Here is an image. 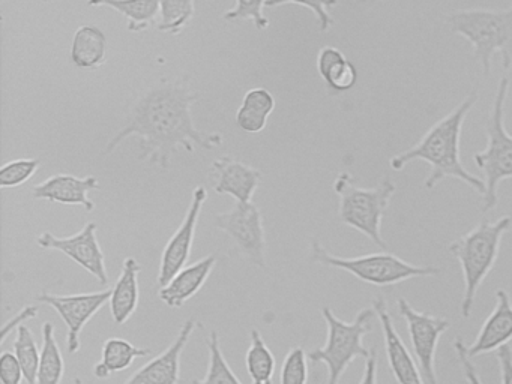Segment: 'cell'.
<instances>
[{
  "instance_id": "1",
  "label": "cell",
  "mask_w": 512,
  "mask_h": 384,
  "mask_svg": "<svg viewBox=\"0 0 512 384\" xmlns=\"http://www.w3.org/2000/svg\"><path fill=\"white\" fill-rule=\"evenodd\" d=\"M199 98L187 77L155 84L134 102L124 128L107 143V155L134 137L139 140L140 161L167 170L179 149L190 153L196 152V147L217 149L223 144V135L205 134L194 126L191 108Z\"/></svg>"
},
{
  "instance_id": "2",
  "label": "cell",
  "mask_w": 512,
  "mask_h": 384,
  "mask_svg": "<svg viewBox=\"0 0 512 384\" xmlns=\"http://www.w3.org/2000/svg\"><path fill=\"white\" fill-rule=\"evenodd\" d=\"M478 98V92L472 90L451 113L434 123L415 146L395 155L389 161L392 170L401 171L410 162L421 159L431 167L430 174L424 182L425 188L434 189L437 183L442 182L446 177H455L484 197V180L467 171L460 158L464 120L470 110L475 107Z\"/></svg>"
},
{
  "instance_id": "3",
  "label": "cell",
  "mask_w": 512,
  "mask_h": 384,
  "mask_svg": "<svg viewBox=\"0 0 512 384\" xmlns=\"http://www.w3.org/2000/svg\"><path fill=\"white\" fill-rule=\"evenodd\" d=\"M445 20L452 33L470 42L485 77L490 75L491 59L497 53L508 74L512 68V5L506 9H460L446 15Z\"/></svg>"
},
{
  "instance_id": "4",
  "label": "cell",
  "mask_w": 512,
  "mask_h": 384,
  "mask_svg": "<svg viewBox=\"0 0 512 384\" xmlns=\"http://www.w3.org/2000/svg\"><path fill=\"white\" fill-rule=\"evenodd\" d=\"M511 216H502L496 222L482 219L469 233L449 246V252L460 263L464 279L461 317L469 318L475 305L476 293L499 257L503 236L511 230Z\"/></svg>"
},
{
  "instance_id": "5",
  "label": "cell",
  "mask_w": 512,
  "mask_h": 384,
  "mask_svg": "<svg viewBox=\"0 0 512 384\" xmlns=\"http://www.w3.org/2000/svg\"><path fill=\"white\" fill-rule=\"evenodd\" d=\"M334 191L340 198L338 216L341 222L367 236L379 248L388 249L382 236V219L397 191L391 177L386 174L374 188H362L353 182L347 171H343L335 179Z\"/></svg>"
},
{
  "instance_id": "6",
  "label": "cell",
  "mask_w": 512,
  "mask_h": 384,
  "mask_svg": "<svg viewBox=\"0 0 512 384\" xmlns=\"http://www.w3.org/2000/svg\"><path fill=\"white\" fill-rule=\"evenodd\" d=\"M322 315L328 327L326 344L311 350L308 360L325 363L328 368L326 384H340L341 377L353 360L370 357L371 350L365 347L364 338L373 330L376 311L373 308L361 309L350 323L338 318L328 306L322 308Z\"/></svg>"
},
{
  "instance_id": "7",
  "label": "cell",
  "mask_w": 512,
  "mask_h": 384,
  "mask_svg": "<svg viewBox=\"0 0 512 384\" xmlns=\"http://www.w3.org/2000/svg\"><path fill=\"white\" fill-rule=\"evenodd\" d=\"M509 77L503 74L497 86L494 96L493 107L490 117L485 123L487 132V147L482 152L473 155V162L478 165L479 170L484 173L485 194L482 212H490L499 203L500 182L505 179H512V135L505 129V101L508 96Z\"/></svg>"
},
{
  "instance_id": "8",
  "label": "cell",
  "mask_w": 512,
  "mask_h": 384,
  "mask_svg": "<svg viewBox=\"0 0 512 384\" xmlns=\"http://www.w3.org/2000/svg\"><path fill=\"white\" fill-rule=\"evenodd\" d=\"M311 261L323 264V266L335 267L346 270L355 278L376 285V287H391L412 278L422 276H437L440 269L431 266H416V264L404 261L403 258L391 254V252H379V254L361 255V257H337L326 251L319 240L311 242Z\"/></svg>"
},
{
  "instance_id": "9",
  "label": "cell",
  "mask_w": 512,
  "mask_h": 384,
  "mask_svg": "<svg viewBox=\"0 0 512 384\" xmlns=\"http://www.w3.org/2000/svg\"><path fill=\"white\" fill-rule=\"evenodd\" d=\"M215 227L235 242L241 254L259 269L266 267V234L262 212L248 201L238 203L229 212L218 213Z\"/></svg>"
},
{
  "instance_id": "10",
  "label": "cell",
  "mask_w": 512,
  "mask_h": 384,
  "mask_svg": "<svg viewBox=\"0 0 512 384\" xmlns=\"http://www.w3.org/2000/svg\"><path fill=\"white\" fill-rule=\"evenodd\" d=\"M397 308L401 317L406 320L413 354L418 360L425 384H437V345L440 336L449 329L451 323L446 318L416 311L406 299H398Z\"/></svg>"
},
{
  "instance_id": "11",
  "label": "cell",
  "mask_w": 512,
  "mask_h": 384,
  "mask_svg": "<svg viewBox=\"0 0 512 384\" xmlns=\"http://www.w3.org/2000/svg\"><path fill=\"white\" fill-rule=\"evenodd\" d=\"M112 288L109 290L95 291V293L82 294H38L37 302L52 306L59 317L67 324V347L71 354L80 350V335L86 324L97 315V312L110 302Z\"/></svg>"
},
{
  "instance_id": "12",
  "label": "cell",
  "mask_w": 512,
  "mask_h": 384,
  "mask_svg": "<svg viewBox=\"0 0 512 384\" xmlns=\"http://www.w3.org/2000/svg\"><path fill=\"white\" fill-rule=\"evenodd\" d=\"M97 228L95 222H88L79 233L68 237H58L46 231L37 237V243L41 248L53 249L67 255L95 276L101 285H107L109 275H107L106 255L98 242Z\"/></svg>"
},
{
  "instance_id": "13",
  "label": "cell",
  "mask_w": 512,
  "mask_h": 384,
  "mask_svg": "<svg viewBox=\"0 0 512 384\" xmlns=\"http://www.w3.org/2000/svg\"><path fill=\"white\" fill-rule=\"evenodd\" d=\"M208 200V192L205 186H197L193 191L190 206L185 213L184 221L178 230L170 237L161 254L160 270H158V285H166L176 273L181 272L190 260L193 251L194 236H196L197 224L203 204Z\"/></svg>"
},
{
  "instance_id": "14",
  "label": "cell",
  "mask_w": 512,
  "mask_h": 384,
  "mask_svg": "<svg viewBox=\"0 0 512 384\" xmlns=\"http://www.w3.org/2000/svg\"><path fill=\"white\" fill-rule=\"evenodd\" d=\"M373 309L382 326L383 341H385L386 359L389 369L398 384H425L421 368L416 365L415 357L410 354L409 348L401 339L400 333L395 329L391 312L383 297L373 300Z\"/></svg>"
},
{
  "instance_id": "15",
  "label": "cell",
  "mask_w": 512,
  "mask_h": 384,
  "mask_svg": "<svg viewBox=\"0 0 512 384\" xmlns=\"http://www.w3.org/2000/svg\"><path fill=\"white\" fill-rule=\"evenodd\" d=\"M196 327L197 321L188 318L172 345L137 369L124 384H179L182 351L187 347Z\"/></svg>"
},
{
  "instance_id": "16",
  "label": "cell",
  "mask_w": 512,
  "mask_h": 384,
  "mask_svg": "<svg viewBox=\"0 0 512 384\" xmlns=\"http://www.w3.org/2000/svg\"><path fill=\"white\" fill-rule=\"evenodd\" d=\"M209 180L217 194L230 195L238 203H248L253 201L262 182V171L232 156H223L212 162Z\"/></svg>"
},
{
  "instance_id": "17",
  "label": "cell",
  "mask_w": 512,
  "mask_h": 384,
  "mask_svg": "<svg viewBox=\"0 0 512 384\" xmlns=\"http://www.w3.org/2000/svg\"><path fill=\"white\" fill-rule=\"evenodd\" d=\"M101 188L100 180L95 176L77 177L73 174H55L32 188V195L38 200L50 203L80 206L86 212L95 209L94 201L89 198L92 191Z\"/></svg>"
},
{
  "instance_id": "18",
  "label": "cell",
  "mask_w": 512,
  "mask_h": 384,
  "mask_svg": "<svg viewBox=\"0 0 512 384\" xmlns=\"http://www.w3.org/2000/svg\"><path fill=\"white\" fill-rule=\"evenodd\" d=\"M496 306L485 318L473 344L464 345L470 359L481 354L493 353L512 341V302L505 290H497Z\"/></svg>"
},
{
  "instance_id": "19",
  "label": "cell",
  "mask_w": 512,
  "mask_h": 384,
  "mask_svg": "<svg viewBox=\"0 0 512 384\" xmlns=\"http://www.w3.org/2000/svg\"><path fill=\"white\" fill-rule=\"evenodd\" d=\"M217 264L215 255L200 258L196 263L188 264L176 273L166 285L160 287L158 296L170 308H181L191 297L199 293Z\"/></svg>"
},
{
  "instance_id": "20",
  "label": "cell",
  "mask_w": 512,
  "mask_h": 384,
  "mask_svg": "<svg viewBox=\"0 0 512 384\" xmlns=\"http://www.w3.org/2000/svg\"><path fill=\"white\" fill-rule=\"evenodd\" d=\"M142 270L136 258H125L121 276L112 288L110 312L116 324H125L139 306V273Z\"/></svg>"
},
{
  "instance_id": "21",
  "label": "cell",
  "mask_w": 512,
  "mask_h": 384,
  "mask_svg": "<svg viewBox=\"0 0 512 384\" xmlns=\"http://www.w3.org/2000/svg\"><path fill=\"white\" fill-rule=\"evenodd\" d=\"M317 71L332 93L349 92L358 81V69L337 47L326 45L317 54Z\"/></svg>"
},
{
  "instance_id": "22",
  "label": "cell",
  "mask_w": 512,
  "mask_h": 384,
  "mask_svg": "<svg viewBox=\"0 0 512 384\" xmlns=\"http://www.w3.org/2000/svg\"><path fill=\"white\" fill-rule=\"evenodd\" d=\"M107 36L94 24H83L74 33L71 60L80 69H97L106 63Z\"/></svg>"
},
{
  "instance_id": "23",
  "label": "cell",
  "mask_w": 512,
  "mask_h": 384,
  "mask_svg": "<svg viewBox=\"0 0 512 384\" xmlns=\"http://www.w3.org/2000/svg\"><path fill=\"white\" fill-rule=\"evenodd\" d=\"M89 6H109L128 21L130 32H143L155 24L160 14V0H88Z\"/></svg>"
},
{
  "instance_id": "24",
  "label": "cell",
  "mask_w": 512,
  "mask_h": 384,
  "mask_svg": "<svg viewBox=\"0 0 512 384\" xmlns=\"http://www.w3.org/2000/svg\"><path fill=\"white\" fill-rule=\"evenodd\" d=\"M65 360L55 336L52 323L43 324V348L38 366L37 384H61L64 380Z\"/></svg>"
},
{
  "instance_id": "25",
  "label": "cell",
  "mask_w": 512,
  "mask_h": 384,
  "mask_svg": "<svg viewBox=\"0 0 512 384\" xmlns=\"http://www.w3.org/2000/svg\"><path fill=\"white\" fill-rule=\"evenodd\" d=\"M248 375L253 384H272L275 372V356L257 329L250 332V348L245 356Z\"/></svg>"
},
{
  "instance_id": "26",
  "label": "cell",
  "mask_w": 512,
  "mask_h": 384,
  "mask_svg": "<svg viewBox=\"0 0 512 384\" xmlns=\"http://www.w3.org/2000/svg\"><path fill=\"white\" fill-rule=\"evenodd\" d=\"M151 348L136 347L127 339L109 338L103 344L101 363L109 369L110 374L122 372L133 365L139 357L151 356Z\"/></svg>"
},
{
  "instance_id": "27",
  "label": "cell",
  "mask_w": 512,
  "mask_h": 384,
  "mask_svg": "<svg viewBox=\"0 0 512 384\" xmlns=\"http://www.w3.org/2000/svg\"><path fill=\"white\" fill-rule=\"evenodd\" d=\"M206 345L209 348L208 372H206L205 378L193 380L191 384H242L221 351L220 336H218L217 330H212Z\"/></svg>"
},
{
  "instance_id": "28",
  "label": "cell",
  "mask_w": 512,
  "mask_h": 384,
  "mask_svg": "<svg viewBox=\"0 0 512 384\" xmlns=\"http://www.w3.org/2000/svg\"><path fill=\"white\" fill-rule=\"evenodd\" d=\"M14 354L22 365L23 374H25V380L28 381V384H37L41 351L38 348L34 333L26 326V323L17 329Z\"/></svg>"
},
{
  "instance_id": "29",
  "label": "cell",
  "mask_w": 512,
  "mask_h": 384,
  "mask_svg": "<svg viewBox=\"0 0 512 384\" xmlns=\"http://www.w3.org/2000/svg\"><path fill=\"white\" fill-rule=\"evenodd\" d=\"M196 0H160V23L158 30L179 35L193 20Z\"/></svg>"
},
{
  "instance_id": "30",
  "label": "cell",
  "mask_w": 512,
  "mask_h": 384,
  "mask_svg": "<svg viewBox=\"0 0 512 384\" xmlns=\"http://www.w3.org/2000/svg\"><path fill=\"white\" fill-rule=\"evenodd\" d=\"M40 159L35 158H19L7 162L0 168V186L2 188H17L28 182L38 168H40Z\"/></svg>"
},
{
  "instance_id": "31",
  "label": "cell",
  "mask_w": 512,
  "mask_h": 384,
  "mask_svg": "<svg viewBox=\"0 0 512 384\" xmlns=\"http://www.w3.org/2000/svg\"><path fill=\"white\" fill-rule=\"evenodd\" d=\"M308 354L304 348L295 347L286 354L281 366L280 384H307Z\"/></svg>"
},
{
  "instance_id": "32",
  "label": "cell",
  "mask_w": 512,
  "mask_h": 384,
  "mask_svg": "<svg viewBox=\"0 0 512 384\" xmlns=\"http://www.w3.org/2000/svg\"><path fill=\"white\" fill-rule=\"evenodd\" d=\"M266 2L268 0H236L235 8L224 12L223 18L226 21L251 20L257 29H268L269 18L263 12Z\"/></svg>"
},
{
  "instance_id": "33",
  "label": "cell",
  "mask_w": 512,
  "mask_h": 384,
  "mask_svg": "<svg viewBox=\"0 0 512 384\" xmlns=\"http://www.w3.org/2000/svg\"><path fill=\"white\" fill-rule=\"evenodd\" d=\"M281 5H299L310 9L316 15L320 32L326 33L334 26L335 20L329 11L338 5V0H268L266 2L269 8Z\"/></svg>"
},
{
  "instance_id": "34",
  "label": "cell",
  "mask_w": 512,
  "mask_h": 384,
  "mask_svg": "<svg viewBox=\"0 0 512 384\" xmlns=\"http://www.w3.org/2000/svg\"><path fill=\"white\" fill-rule=\"evenodd\" d=\"M241 105L260 116L269 117L274 113L277 102H275L274 95L265 87H253L245 93Z\"/></svg>"
},
{
  "instance_id": "35",
  "label": "cell",
  "mask_w": 512,
  "mask_h": 384,
  "mask_svg": "<svg viewBox=\"0 0 512 384\" xmlns=\"http://www.w3.org/2000/svg\"><path fill=\"white\" fill-rule=\"evenodd\" d=\"M25 374L16 354L4 351L0 354V380L2 384H22Z\"/></svg>"
},
{
  "instance_id": "36",
  "label": "cell",
  "mask_w": 512,
  "mask_h": 384,
  "mask_svg": "<svg viewBox=\"0 0 512 384\" xmlns=\"http://www.w3.org/2000/svg\"><path fill=\"white\" fill-rule=\"evenodd\" d=\"M266 123H268V117L260 116L242 105L236 111V125L248 134H259L266 128Z\"/></svg>"
},
{
  "instance_id": "37",
  "label": "cell",
  "mask_w": 512,
  "mask_h": 384,
  "mask_svg": "<svg viewBox=\"0 0 512 384\" xmlns=\"http://www.w3.org/2000/svg\"><path fill=\"white\" fill-rule=\"evenodd\" d=\"M38 317V306L28 305L16 315V317L11 318L10 321L2 326V332H0V345H4L5 341H7L8 336L13 333V330L19 329L22 324H25L26 321L32 320V318Z\"/></svg>"
},
{
  "instance_id": "38",
  "label": "cell",
  "mask_w": 512,
  "mask_h": 384,
  "mask_svg": "<svg viewBox=\"0 0 512 384\" xmlns=\"http://www.w3.org/2000/svg\"><path fill=\"white\" fill-rule=\"evenodd\" d=\"M463 341L461 339H455L454 348L457 353L458 360H460L461 369H463L464 377H466L467 383L469 384H482L481 378H479L478 371H476L475 363L472 362L469 356L464 350Z\"/></svg>"
},
{
  "instance_id": "39",
  "label": "cell",
  "mask_w": 512,
  "mask_h": 384,
  "mask_svg": "<svg viewBox=\"0 0 512 384\" xmlns=\"http://www.w3.org/2000/svg\"><path fill=\"white\" fill-rule=\"evenodd\" d=\"M500 368V384H512V348L508 344L496 351Z\"/></svg>"
},
{
  "instance_id": "40",
  "label": "cell",
  "mask_w": 512,
  "mask_h": 384,
  "mask_svg": "<svg viewBox=\"0 0 512 384\" xmlns=\"http://www.w3.org/2000/svg\"><path fill=\"white\" fill-rule=\"evenodd\" d=\"M359 384H377V351L371 348V354L365 359L364 375Z\"/></svg>"
},
{
  "instance_id": "41",
  "label": "cell",
  "mask_w": 512,
  "mask_h": 384,
  "mask_svg": "<svg viewBox=\"0 0 512 384\" xmlns=\"http://www.w3.org/2000/svg\"><path fill=\"white\" fill-rule=\"evenodd\" d=\"M94 375L95 377L100 378V380H106V378L110 377V372L103 363L98 362L95 363L94 366Z\"/></svg>"
},
{
  "instance_id": "42",
  "label": "cell",
  "mask_w": 512,
  "mask_h": 384,
  "mask_svg": "<svg viewBox=\"0 0 512 384\" xmlns=\"http://www.w3.org/2000/svg\"><path fill=\"white\" fill-rule=\"evenodd\" d=\"M356 2H358L359 5L371 6L374 5V3L382 2V0H356Z\"/></svg>"
},
{
  "instance_id": "43",
  "label": "cell",
  "mask_w": 512,
  "mask_h": 384,
  "mask_svg": "<svg viewBox=\"0 0 512 384\" xmlns=\"http://www.w3.org/2000/svg\"><path fill=\"white\" fill-rule=\"evenodd\" d=\"M73 384H83L82 378H80V377L74 378V383Z\"/></svg>"
}]
</instances>
